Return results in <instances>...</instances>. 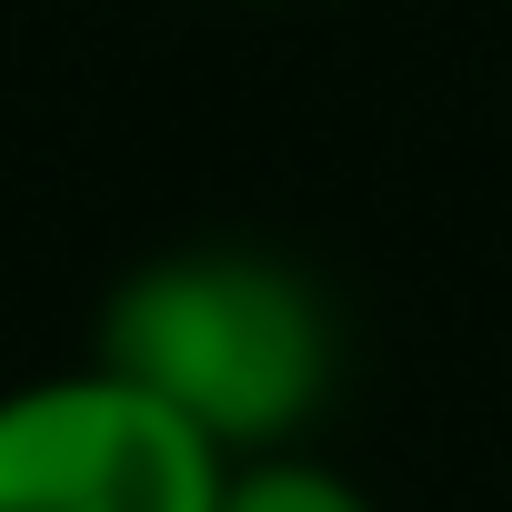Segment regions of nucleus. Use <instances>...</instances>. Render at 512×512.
I'll use <instances>...</instances> for the list:
<instances>
[{
    "mask_svg": "<svg viewBox=\"0 0 512 512\" xmlns=\"http://www.w3.org/2000/svg\"><path fill=\"white\" fill-rule=\"evenodd\" d=\"M91 362L191 422L221 462L302 452L342 382L332 292L262 241H171L101 292Z\"/></svg>",
    "mask_w": 512,
    "mask_h": 512,
    "instance_id": "1",
    "label": "nucleus"
},
{
    "mask_svg": "<svg viewBox=\"0 0 512 512\" xmlns=\"http://www.w3.org/2000/svg\"><path fill=\"white\" fill-rule=\"evenodd\" d=\"M231 462L101 362L0 392V512H221Z\"/></svg>",
    "mask_w": 512,
    "mask_h": 512,
    "instance_id": "2",
    "label": "nucleus"
},
{
    "mask_svg": "<svg viewBox=\"0 0 512 512\" xmlns=\"http://www.w3.org/2000/svg\"><path fill=\"white\" fill-rule=\"evenodd\" d=\"M231 11H292V0H231Z\"/></svg>",
    "mask_w": 512,
    "mask_h": 512,
    "instance_id": "4",
    "label": "nucleus"
},
{
    "mask_svg": "<svg viewBox=\"0 0 512 512\" xmlns=\"http://www.w3.org/2000/svg\"><path fill=\"white\" fill-rule=\"evenodd\" d=\"M221 512H382L342 462H322L312 442L302 452H262V462H231L221 482Z\"/></svg>",
    "mask_w": 512,
    "mask_h": 512,
    "instance_id": "3",
    "label": "nucleus"
}]
</instances>
